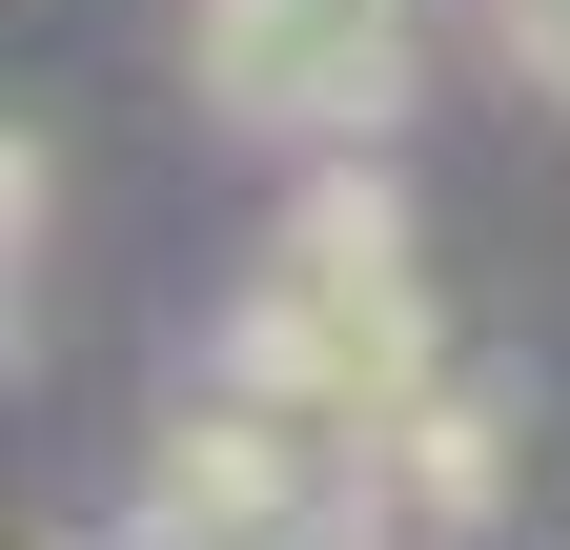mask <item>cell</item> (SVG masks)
Returning <instances> with one entry per match:
<instances>
[{
	"mask_svg": "<svg viewBox=\"0 0 570 550\" xmlns=\"http://www.w3.org/2000/svg\"><path fill=\"white\" fill-rule=\"evenodd\" d=\"M489 41H510V61H530V82L570 102V0H530V21H489Z\"/></svg>",
	"mask_w": 570,
	"mask_h": 550,
	"instance_id": "cell-3",
	"label": "cell"
},
{
	"mask_svg": "<svg viewBox=\"0 0 570 550\" xmlns=\"http://www.w3.org/2000/svg\"><path fill=\"white\" fill-rule=\"evenodd\" d=\"M489 490H510V449H489L469 387H428L407 429L367 449V510H387V530H489Z\"/></svg>",
	"mask_w": 570,
	"mask_h": 550,
	"instance_id": "cell-2",
	"label": "cell"
},
{
	"mask_svg": "<svg viewBox=\"0 0 570 550\" xmlns=\"http://www.w3.org/2000/svg\"><path fill=\"white\" fill-rule=\"evenodd\" d=\"M306 510H326V429H285L265 387L184 407L142 469V550H306Z\"/></svg>",
	"mask_w": 570,
	"mask_h": 550,
	"instance_id": "cell-1",
	"label": "cell"
}]
</instances>
